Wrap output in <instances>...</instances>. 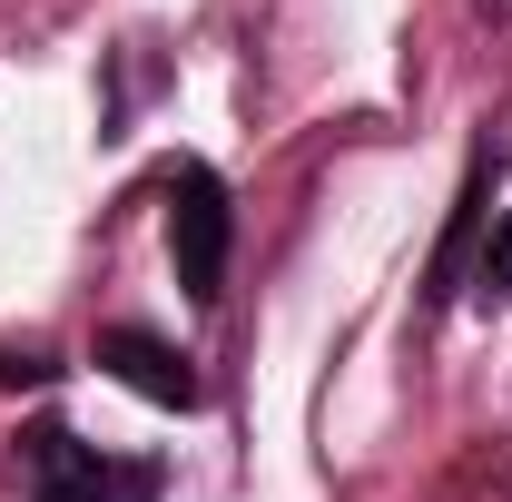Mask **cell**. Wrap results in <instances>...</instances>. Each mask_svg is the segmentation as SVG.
Segmentation results:
<instances>
[{"instance_id": "6da1fadb", "label": "cell", "mask_w": 512, "mask_h": 502, "mask_svg": "<svg viewBox=\"0 0 512 502\" xmlns=\"http://www.w3.org/2000/svg\"><path fill=\"white\" fill-rule=\"evenodd\" d=\"M20 463H30V502H158L168 493V463L158 453H99L69 424H30Z\"/></svg>"}, {"instance_id": "7a4b0ae2", "label": "cell", "mask_w": 512, "mask_h": 502, "mask_svg": "<svg viewBox=\"0 0 512 502\" xmlns=\"http://www.w3.org/2000/svg\"><path fill=\"white\" fill-rule=\"evenodd\" d=\"M227 256H237V197L207 158L168 168V266H178V296L217 306L227 296Z\"/></svg>"}, {"instance_id": "3957f363", "label": "cell", "mask_w": 512, "mask_h": 502, "mask_svg": "<svg viewBox=\"0 0 512 502\" xmlns=\"http://www.w3.org/2000/svg\"><path fill=\"white\" fill-rule=\"evenodd\" d=\"M99 375L128 384V394L158 404V414H197V404H207V375H197L168 335H148V325H109V335H99Z\"/></svg>"}, {"instance_id": "277c9868", "label": "cell", "mask_w": 512, "mask_h": 502, "mask_svg": "<svg viewBox=\"0 0 512 502\" xmlns=\"http://www.w3.org/2000/svg\"><path fill=\"white\" fill-rule=\"evenodd\" d=\"M483 207H493V148H473V168H463V197H453V227H444V247H434V276H424V296H434V306L453 296L463 256H473V237H483Z\"/></svg>"}, {"instance_id": "5b68a950", "label": "cell", "mask_w": 512, "mask_h": 502, "mask_svg": "<svg viewBox=\"0 0 512 502\" xmlns=\"http://www.w3.org/2000/svg\"><path fill=\"white\" fill-rule=\"evenodd\" d=\"M473 286H483V296H512V207L493 217V237H483V266H473Z\"/></svg>"}, {"instance_id": "8992f818", "label": "cell", "mask_w": 512, "mask_h": 502, "mask_svg": "<svg viewBox=\"0 0 512 502\" xmlns=\"http://www.w3.org/2000/svg\"><path fill=\"white\" fill-rule=\"evenodd\" d=\"M0 384H10V394H20V384H60V365H50L40 345H10V355H0Z\"/></svg>"}]
</instances>
